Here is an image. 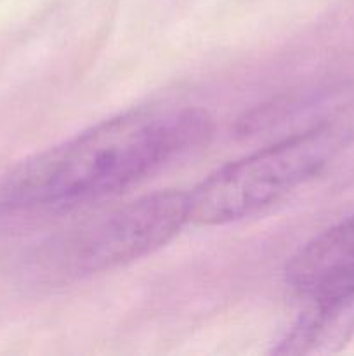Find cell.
<instances>
[{"label":"cell","instance_id":"cell-1","mask_svg":"<svg viewBox=\"0 0 354 356\" xmlns=\"http://www.w3.org/2000/svg\"><path fill=\"white\" fill-rule=\"evenodd\" d=\"M212 132L194 106L125 111L14 167L0 183V216L106 197L201 148Z\"/></svg>","mask_w":354,"mask_h":356},{"label":"cell","instance_id":"cell-2","mask_svg":"<svg viewBox=\"0 0 354 356\" xmlns=\"http://www.w3.org/2000/svg\"><path fill=\"white\" fill-rule=\"evenodd\" d=\"M351 136L349 125L326 118L221 167L187 193L189 222L228 225L264 211L321 172Z\"/></svg>","mask_w":354,"mask_h":356},{"label":"cell","instance_id":"cell-3","mask_svg":"<svg viewBox=\"0 0 354 356\" xmlns=\"http://www.w3.org/2000/svg\"><path fill=\"white\" fill-rule=\"evenodd\" d=\"M186 222L187 193L146 195L56 240L45 250V275L68 282L111 271L162 249Z\"/></svg>","mask_w":354,"mask_h":356},{"label":"cell","instance_id":"cell-4","mask_svg":"<svg viewBox=\"0 0 354 356\" xmlns=\"http://www.w3.org/2000/svg\"><path fill=\"white\" fill-rule=\"evenodd\" d=\"M285 278L305 308L354 316V214L302 245Z\"/></svg>","mask_w":354,"mask_h":356}]
</instances>
